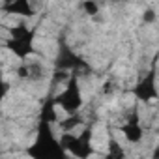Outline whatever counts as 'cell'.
<instances>
[{
    "mask_svg": "<svg viewBox=\"0 0 159 159\" xmlns=\"http://www.w3.org/2000/svg\"><path fill=\"white\" fill-rule=\"evenodd\" d=\"M155 79H157V67H155V60L152 64V67L144 73V77H140L137 84L131 88V94L139 99V101H155L157 99V86H155Z\"/></svg>",
    "mask_w": 159,
    "mask_h": 159,
    "instance_id": "cell-5",
    "label": "cell"
},
{
    "mask_svg": "<svg viewBox=\"0 0 159 159\" xmlns=\"http://www.w3.org/2000/svg\"><path fill=\"white\" fill-rule=\"evenodd\" d=\"M38 28H28L25 23H19L10 28V39L4 41V47L11 51L17 58L25 60L26 56L34 54V39Z\"/></svg>",
    "mask_w": 159,
    "mask_h": 159,
    "instance_id": "cell-2",
    "label": "cell"
},
{
    "mask_svg": "<svg viewBox=\"0 0 159 159\" xmlns=\"http://www.w3.org/2000/svg\"><path fill=\"white\" fill-rule=\"evenodd\" d=\"M54 103L64 109L66 112H75L83 107V96H81V86H79V75L71 73L66 81V88L54 96Z\"/></svg>",
    "mask_w": 159,
    "mask_h": 159,
    "instance_id": "cell-4",
    "label": "cell"
},
{
    "mask_svg": "<svg viewBox=\"0 0 159 159\" xmlns=\"http://www.w3.org/2000/svg\"><path fill=\"white\" fill-rule=\"evenodd\" d=\"M2 11L8 15H19L25 19H32L38 15V10H34L30 0H8L2 6Z\"/></svg>",
    "mask_w": 159,
    "mask_h": 159,
    "instance_id": "cell-8",
    "label": "cell"
},
{
    "mask_svg": "<svg viewBox=\"0 0 159 159\" xmlns=\"http://www.w3.org/2000/svg\"><path fill=\"white\" fill-rule=\"evenodd\" d=\"M56 124H58V127H60L62 131H71V129H75V127H79V125H83V124H84V118L75 111V112H69L67 118L58 120Z\"/></svg>",
    "mask_w": 159,
    "mask_h": 159,
    "instance_id": "cell-10",
    "label": "cell"
},
{
    "mask_svg": "<svg viewBox=\"0 0 159 159\" xmlns=\"http://www.w3.org/2000/svg\"><path fill=\"white\" fill-rule=\"evenodd\" d=\"M83 10H84L86 15L96 17L99 13V4L96 2V0H84V2H83Z\"/></svg>",
    "mask_w": 159,
    "mask_h": 159,
    "instance_id": "cell-12",
    "label": "cell"
},
{
    "mask_svg": "<svg viewBox=\"0 0 159 159\" xmlns=\"http://www.w3.org/2000/svg\"><path fill=\"white\" fill-rule=\"evenodd\" d=\"M17 77L19 79H30V66L28 64H21L17 67Z\"/></svg>",
    "mask_w": 159,
    "mask_h": 159,
    "instance_id": "cell-15",
    "label": "cell"
},
{
    "mask_svg": "<svg viewBox=\"0 0 159 159\" xmlns=\"http://www.w3.org/2000/svg\"><path fill=\"white\" fill-rule=\"evenodd\" d=\"M120 131L124 133V137H125V140H127V142L137 144V142H140V140H142L144 131H142V127H140V118H139L137 109H133L131 116H127V122L120 127Z\"/></svg>",
    "mask_w": 159,
    "mask_h": 159,
    "instance_id": "cell-7",
    "label": "cell"
},
{
    "mask_svg": "<svg viewBox=\"0 0 159 159\" xmlns=\"http://www.w3.org/2000/svg\"><path fill=\"white\" fill-rule=\"evenodd\" d=\"M39 120L43 122H49L51 125L56 124L60 118L56 114V103H54V96H47L41 103V109H39Z\"/></svg>",
    "mask_w": 159,
    "mask_h": 159,
    "instance_id": "cell-9",
    "label": "cell"
},
{
    "mask_svg": "<svg viewBox=\"0 0 159 159\" xmlns=\"http://www.w3.org/2000/svg\"><path fill=\"white\" fill-rule=\"evenodd\" d=\"M26 153L30 157H34V159H62V157L67 155L62 150L58 139L54 137V133L51 129V124L49 122H43V120H39L36 140L26 150Z\"/></svg>",
    "mask_w": 159,
    "mask_h": 159,
    "instance_id": "cell-1",
    "label": "cell"
},
{
    "mask_svg": "<svg viewBox=\"0 0 159 159\" xmlns=\"http://www.w3.org/2000/svg\"><path fill=\"white\" fill-rule=\"evenodd\" d=\"M118 2H129V0H118Z\"/></svg>",
    "mask_w": 159,
    "mask_h": 159,
    "instance_id": "cell-17",
    "label": "cell"
},
{
    "mask_svg": "<svg viewBox=\"0 0 159 159\" xmlns=\"http://www.w3.org/2000/svg\"><path fill=\"white\" fill-rule=\"evenodd\" d=\"M10 92V84L6 83V79L2 77V73H0V101H4V98L8 96Z\"/></svg>",
    "mask_w": 159,
    "mask_h": 159,
    "instance_id": "cell-14",
    "label": "cell"
},
{
    "mask_svg": "<svg viewBox=\"0 0 159 159\" xmlns=\"http://www.w3.org/2000/svg\"><path fill=\"white\" fill-rule=\"evenodd\" d=\"M122 155H124V152L118 148V142L111 140L109 142V153H107V157H122Z\"/></svg>",
    "mask_w": 159,
    "mask_h": 159,
    "instance_id": "cell-13",
    "label": "cell"
},
{
    "mask_svg": "<svg viewBox=\"0 0 159 159\" xmlns=\"http://www.w3.org/2000/svg\"><path fill=\"white\" fill-rule=\"evenodd\" d=\"M54 69H64L75 75H90L92 73V66L84 60V56L77 54L64 38L58 39V54L54 58Z\"/></svg>",
    "mask_w": 159,
    "mask_h": 159,
    "instance_id": "cell-3",
    "label": "cell"
},
{
    "mask_svg": "<svg viewBox=\"0 0 159 159\" xmlns=\"http://www.w3.org/2000/svg\"><path fill=\"white\" fill-rule=\"evenodd\" d=\"M58 142H60V146H62V150L66 153H71V155H75L79 159H84V157L90 155V152H86L84 146L81 144L79 137L73 135L71 131H62V137L58 139Z\"/></svg>",
    "mask_w": 159,
    "mask_h": 159,
    "instance_id": "cell-6",
    "label": "cell"
},
{
    "mask_svg": "<svg viewBox=\"0 0 159 159\" xmlns=\"http://www.w3.org/2000/svg\"><path fill=\"white\" fill-rule=\"evenodd\" d=\"M92 135H94V131H92V125H86L84 129H83V133L79 135V140H81V144L84 146V150L86 152H90V155H92Z\"/></svg>",
    "mask_w": 159,
    "mask_h": 159,
    "instance_id": "cell-11",
    "label": "cell"
},
{
    "mask_svg": "<svg viewBox=\"0 0 159 159\" xmlns=\"http://www.w3.org/2000/svg\"><path fill=\"white\" fill-rule=\"evenodd\" d=\"M144 23H148V25H152V23H155V11L153 10H146L144 11Z\"/></svg>",
    "mask_w": 159,
    "mask_h": 159,
    "instance_id": "cell-16",
    "label": "cell"
}]
</instances>
